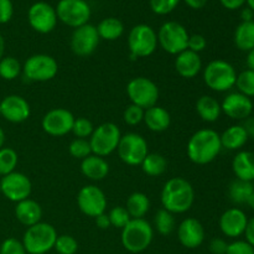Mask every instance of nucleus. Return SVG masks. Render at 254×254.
<instances>
[{
    "label": "nucleus",
    "instance_id": "obj_1",
    "mask_svg": "<svg viewBox=\"0 0 254 254\" xmlns=\"http://www.w3.org/2000/svg\"><path fill=\"white\" fill-rule=\"evenodd\" d=\"M222 150L221 136L213 129H200L189 139L188 153L189 159L197 165H206L215 160Z\"/></svg>",
    "mask_w": 254,
    "mask_h": 254
},
{
    "label": "nucleus",
    "instance_id": "obj_2",
    "mask_svg": "<svg viewBox=\"0 0 254 254\" xmlns=\"http://www.w3.org/2000/svg\"><path fill=\"white\" fill-rule=\"evenodd\" d=\"M160 200L163 208L174 215H180L188 212L192 207L195 191L188 180L183 178H173L164 185Z\"/></svg>",
    "mask_w": 254,
    "mask_h": 254
},
{
    "label": "nucleus",
    "instance_id": "obj_3",
    "mask_svg": "<svg viewBox=\"0 0 254 254\" xmlns=\"http://www.w3.org/2000/svg\"><path fill=\"white\" fill-rule=\"evenodd\" d=\"M154 228L144 218H131L122 230V245L128 252L141 253L151 245Z\"/></svg>",
    "mask_w": 254,
    "mask_h": 254
},
{
    "label": "nucleus",
    "instance_id": "obj_4",
    "mask_svg": "<svg viewBox=\"0 0 254 254\" xmlns=\"http://www.w3.org/2000/svg\"><path fill=\"white\" fill-rule=\"evenodd\" d=\"M57 237L59 236L54 226L39 222L27 227L22 238V245L29 254H46L54 250Z\"/></svg>",
    "mask_w": 254,
    "mask_h": 254
},
{
    "label": "nucleus",
    "instance_id": "obj_5",
    "mask_svg": "<svg viewBox=\"0 0 254 254\" xmlns=\"http://www.w3.org/2000/svg\"><path fill=\"white\" fill-rule=\"evenodd\" d=\"M237 72L230 62L225 60H213L203 69V81L206 86L215 92H227L236 86Z\"/></svg>",
    "mask_w": 254,
    "mask_h": 254
},
{
    "label": "nucleus",
    "instance_id": "obj_6",
    "mask_svg": "<svg viewBox=\"0 0 254 254\" xmlns=\"http://www.w3.org/2000/svg\"><path fill=\"white\" fill-rule=\"evenodd\" d=\"M121 138V129L118 128L117 124L111 123V122L101 124L94 128L93 133L89 138L92 154L102 156V158L111 155L118 148Z\"/></svg>",
    "mask_w": 254,
    "mask_h": 254
},
{
    "label": "nucleus",
    "instance_id": "obj_7",
    "mask_svg": "<svg viewBox=\"0 0 254 254\" xmlns=\"http://www.w3.org/2000/svg\"><path fill=\"white\" fill-rule=\"evenodd\" d=\"M128 46L131 60L149 57L154 54L158 46V35L149 25L139 24L129 32Z\"/></svg>",
    "mask_w": 254,
    "mask_h": 254
},
{
    "label": "nucleus",
    "instance_id": "obj_8",
    "mask_svg": "<svg viewBox=\"0 0 254 254\" xmlns=\"http://www.w3.org/2000/svg\"><path fill=\"white\" fill-rule=\"evenodd\" d=\"M158 44L170 55H179L188 50L189 32L176 21H168L160 27L158 34Z\"/></svg>",
    "mask_w": 254,
    "mask_h": 254
},
{
    "label": "nucleus",
    "instance_id": "obj_9",
    "mask_svg": "<svg viewBox=\"0 0 254 254\" xmlns=\"http://www.w3.org/2000/svg\"><path fill=\"white\" fill-rule=\"evenodd\" d=\"M25 78L32 82L51 81L59 72L57 61L50 55L37 54L29 57L22 66Z\"/></svg>",
    "mask_w": 254,
    "mask_h": 254
},
{
    "label": "nucleus",
    "instance_id": "obj_10",
    "mask_svg": "<svg viewBox=\"0 0 254 254\" xmlns=\"http://www.w3.org/2000/svg\"><path fill=\"white\" fill-rule=\"evenodd\" d=\"M127 94L131 104H135L143 109H148L156 106L159 99V88L150 78L135 77L129 81L127 86Z\"/></svg>",
    "mask_w": 254,
    "mask_h": 254
},
{
    "label": "nucleus",
    "instance_id": "obj_11",
    "mask_svg": "<svg viewBox=\"0 0 254 254\" xmlns=\"http://www.w3.org/2000/svg\"><path fill=\"white\" fill-rule=\"evenodd\" d=\"M117 151L121 160L127 165H140L149 154L148 143L140 134L127 133L122 135Z\"/></svg>",
    "mask_w": 254,
    "mask_h": 254
},
{
    "label": "nucleus",
    "instance_id": "obj_12",
    "mask_svg": "<svg viewBox=\"0 0 254 254\" xmlns=\"http://www.w3.org/2000/svg\"><path fill=\"white\" fill-rule=\"evenodd\" d=\"M55 10L57 19L74 29L88 24L91 17V7L86 0H60Z\"/></svg>",
    "mask_w": 254,
    "mask_h": 254
},
{
    "label": "nucleus",
    "instance_id": "obj_13",
    "mask_svg": "<svg viewBox=\"0 0 254 254\" xmlns=\"http://www.w3.org/2000/svg\"><path fill=\"white\" fill-rule=\"evenodd\" d=\"M77 205L82 213L94 217L106 212L107 197L103 191L94 185L83 186L77 195Z\"/></svg>",
    "mask_w": 254,
    "mask_h": 254
},
{
    "label": "nucleus",
    "instance_id": "obj_14",
    "mask_svg": "<svg viewBox=\"0 0 254 254\" xmlns=\"http://www.w3.org/2000/svg\"><path fill=\"white\" fill-rule=\"evenodd\" d=\"M0 190L7 200L17 203L29 198V196L31 195L32 185L30 179L25 174L14 171L9 175L2 176L0 181Z\"/></svg>",
    "mask_w": 254,
    "mask_h": 254
},
{
    "label": "nucleus",
    "instance_id": "obj_15",
    "mask_svg": "<svg viewBox=\"0 0 254 254\" xmlns=\"http://www.w3.org/2000/svg\"><path fill=\"white\" fill-rule=\"evenodd\" d=\"M74 116L64 108H55L47 112L41 122L45 133L51 136H64L71 133Z\"/></svg>",
    "mask_w": 254,
    "mask_h": 254
},
{
    "label": "nucleus",
    "instance_id": "obj_16",
    "mask_svg": "<svg viewBox=\"0 0 254 254\" xmlns=\"http://www.w3.org/2000/svg\"><path fill=\"white\" fill-rule=\"evenodd\" d=\"M29 24L40 34H49L57 24L56 10L45 1H37L31 5L27 12Z\"/></svg>",
    "mask_w": 254,
    "mask_h": 254
},
{
    "label": "nucleus",
    "instance_id": "obj_17",
    "mask_svg": "<svg viewBox=\"0 0 254 254\" xmlns=\"http://www.w3.org/2000/svg\"><path fill=\"white\" fill-rule=\"evenodd\" d=\"M99 35L97 27L91 24L77 27L71 37V50L77 56H89L96 51L99 44Z\"/></svg>",
    "mask_w": 254,
    "mask_h": 254
},
{
    "label": "nucleus",
    "instance_id": "obj_18",
    "mask_svg": "<svg viewBox=\"0 0 254 254\" xmlns=\"http://www.w3.org/2000/svg\"><path fill=\"white\" fill-rule=\"evenodd\" d=\"M221 109L228 118L235 121H245L252 114L253 102L250 97L240 92H233L225 97L221 103Z\"/></svg>",
    "mask_w": 254,
    "mask_h": 254
},
{
    "label": "nucleus",
    "instance_id": "obj_19",
    "mask_svg": "<svg viewBox=\"0 0 254 254\" xmlns=\"http://www.w3.org/2000/svg\"><path fill=\"white\" fill-rule=\"evenodd\" d=\"M0 112L2 118L10 123H22L27 121L31 114L30 104L24 97L11 94L0 102Z\"/></svg>",
    "mask_w": 254,
    "mask_h": 254
},
{
    "label": "nucleus",
    "instance_id": "obj_20",
    "mask_svg": "<svg viewBox=\"0 0 254 254\" xmlns=\"http://www.w3.org/2000/svg\"><path fill=\"white\" fill-rule=\"evenodd\" d=\"M178 238L185 248L195 250L205 241V228L196 218H185L178 227Z\"/></svg>",
    "mask_w": 254,
    "mask_h": 254
},
{
    "label": "nucleus",
    "instance_id": "obj_21",
    "mask_svg": "<svg viewBox=\"0 0 254 254\" xmlns=\"http://www.w3.org/2000/svg\"><path fill=\"white\" fill-rule=\"evenodd\" d=\"M248 217L241 208L232 207L222 213L220 217V230L226 237L237 238L245 235Z\"/></svg>",
    "mask_w": 254,
    "mask_h": 254
},
{
    "label": "nucleus",
    "instance_id": "obj_22",
    "mask_svg": "<svg viewBox=\"0 0 254 254\" xmlns=\"http://www.w3.org/2000/svg\"><path fill=\"white\" fill-rule=\"evenodd\" d=\"M175 68L176 72L184 78H193L202 69V61H201L200 55L190 51V50L180 52L179 55H176Z\"/></svg>",
    "mask_w": 254,
    "mask_h": 254
},
{
    "label": "nucleus",
    "instance_id": "obj_23",
    "mask_svg": "<svg viewBox=\"0 0 254 254\" xmlns=\"http://www.w3.org/2000/svg\"><path fill=\"white\" fill-rule=\"evenodd\" d=\"M15 216L21 225L31 227V226L41 222L42 208L36 201L26 198V200H22L16 203Z\"/></svg>",
    "mask_w": 254,
    "mask_h": 254
},
{
    "label": "nucleus",
    "instance_id": "obj_24",
    "mask_svg": "<svg viewBox=\"0 0 254 254\" xmlns=\"http://www.w3.org/2000/svg\"><path fill=\"white\" fill-rule=\"evenodd\" d=\"M81 171L87 179L93 181H101L107 178L109 173V164L102 156L91 154L81 163Z\"/></svg>",
    "mask_w": 254,
    "mask_h": 254
},
{
    "label": "nucleus",
    "instance_id": "obj_25",
    "mask_svg": "<svg viewBox=\"0 0 254 254\" xmlns=\"http://www.w3.org/2000/svg\"><path fill=\"white\" fill-rule=\"evenodd\" d=\"M143 122L146 124L149 130L161 133V131H165L170 127L171 117L170 113L165 108L154 106L151 108L145 109Z\"/></svg>",
    "mask_w": 254,
    "mask_h": 254
},
{
    "label": "nucleus",
    "instance_id": "obj_26",
    "mask_svg": "<svg viewBox=\"0 0 254 254\" xmlns=\"http://www.w3.org/2000/svg\"><path fill=\"white\" fill-rule=\"evenodd\" d=\"M232 170L236 178L240 180L251 181L254 180V153L242 150L236 154L232 161Z\"/></svg>",
    "mask_w": 254,
    "mask_h": 254
},
{
    "label": "nucleus",
    "instance_id": "obj_27",
    "mask_svg": "<svg viewBox=\"0 0 254 254\" xmlns=\"http://www.w3.org/2000/svg\"><path fill=\"white\" fill-rule=\"evenodd\" d=\"M195 108L198 117L207 123H213V122L218 121L221 113H222L221 103L212 96H201L196 101Z\"/></svg>",
    "mask_w": 254,
    "mask_h": 254
},
{
    "label": "nucleus",
    "instance_id": "obj_28",
    "mask_svg": "<svg viewBox=\"0 0 254 254\" xmlns=\"http://www.w3.org/2000/svg\"><path fill=\"white\" fill-rule=\"evenodd\" d=\"M220 136L222 148L227 149V150H240L241 148L246 145V143L250 139L245 128L241 124L231 126Z\"/></svg>",
    "mask_w": 254,
    "mask_h": 254
},
{
    "label": "nucleus",
    "instance_id": "obj_29",
    "mask_svg": "<svg viewBox=\"0 0 254 254\" xmlns=\"http://www.w3.org/2000/svg\"><path fill=\"white\" fill-rule=\"evenodd\" d=\"M254 191V185L251 181L236 179L228 186V197L236 205L247 203Z\"/></svg>",
    "mask_w": 254,
    "mask_h": 254
},
{
    "label": "nucleus",
    "instance_id": "obj_30",
    "mask_svg": "<svg viewBox=\"0 0 254 254\" xmlns=\"http://www.w3.org/2000/svg\"><path fill=\"white\" fill-rule=\"evenodd\" d=\"M235 45L241 51L254 49V21H242L235 31Z\"/></svg>",
    "mask_w": 254,
    "mask_h": 254
},
{
    "label": "nucleus",
    "instance_id": "obj_31",
    "mask_svg": "<svg viewBox=\"0 0 254 254\" xmlns=\"http://www.w3.org/2000/svg\"><path fill=\"white\" fill-rule=\"evenodd\" d=\"M127 211L131 218H144L150 208V200L143 192H134L127 200Z\"/></svg>",
    "mask_w": 254,
    "mask_h": 254
},
{
    "label": "nucleus",
    "instance_id": "obj_32",
    "mask_svg": "<svg viewBox=\"0 0 254 254\" xmlns=\"http://www.w3.org/2000/svg\"><path fill=\"white\" fill-rule=\"evenodd\" d=\"M99 39L107 40V41H114L119 39L124 32V25L121 20L116 17H107L102 20L97 26Z\"/></svg>",
    "mask_w": 254,
    "mask_h": 254
},
{
    "label": "nucleus",
    "instance_id": "obj_33",
    "mask_svg": "<svg viewBox=\"0 0 254 254\" xmlns=\"http://www.w3.org/2000/svg\"><path fill=\"white\" fill-rule=\"evenodd\" d=\"M140 165L144 173H145L148 176H151V178L163 175V174L166 171V169H168L166 159L164 158L161 154H158V153L148 154Z\"/></svg>",
    "mask_w": 254,
    "mask_h": 254
},
{
    "label": "nucleus",
    "instance_id": "obj_34",
    "mask_svg": "<svg viewBox=\"0 0 254 254\" xmlns=\"http://www.w3.org/2000/svg\"><path fill=\"white\" fill-rule=\"evenodd\" d=\"M154 227L161 236H170L176 227L174 213L169 212L165 208L159 210L154 217Z\"/></svg>",
    "mask_w": 254,
    "mask_h": 254
},
{
    "label": "nucleus",
    "instance_id": "obj_35",
    "mask_svg": "<svg viewBox=\"0 0 254 254\" xmlns=\"http://www.w3.org/2000/svg\"><path fill=\"white\" fill-rule=\"evenodd\" d=\"M21 64L15 57L6 56L0 60V77L2 79L12 81V79H15L21 73Z\"/></svg>",
    "mask_w": 254,
    "mask_h": 254
},
{
    "label": "nucleus",
    "instance_id": "obj_36",
    "mask_svg": "<svg viewBox=\"0 0 254 254\" xmlns=\"http://www.w3.org/2000/svg\"><path fill=\"white\" fill-rule=\"evenodd\" d=\"M17 153L11 148L0 149V175L5 176L14 173L17 165Z\"/></svg>",
    "mask_w": 254,
    "mask_h": 254
},
{
    "label": "nucleus",
    "instance_id": "obj_37",
    "mask_svg": "<svg viewBox=\"0 0 254 254\" xmlns=\"http://www.w3.org/2000/svg\"><path fill=\"white\" fill-rule=\"evenodd\" d=\"M236 87L238 88V92L245 96L252 98L254 97V71L253 69H245L237 74L236 79Z\"/></svg>",
    "mask_w": 254,
    "mask_h": 254
},
{
    "label": "nucleus",
    "instance_id": "obj_38",
    "mask_svg": "<svg viewBox=\"0 0 254 254\" xmlns=\"http://www.w3.org/2000/svg\"><path fill=\"white\" fill-rule=\"evenodd\" d=\"M54 250H56L59 254H76L78 251V243L72 236L62 235L57 237Z\"/></svg>",
    "mask_w": 254,
    "mask_h": 254
},
{
    "label": "nucleus",
    "instance_id": "obj_39",
    "mask_svg": "<svg viewBox=\"0 0 254 254\" xmlns=\"http://www.w3.org/2000/svg\"><path fill=\"white\" fill-rule=\"evenodd\" d=\"M68 151L73 158L83 160L84 158H87V156L92 154L91 144H89V140H87V139L76 138L69 144Z\"/></svg>",
    "mask_w": 254,
    "mask_h": 254
},
{
    "label": "nucleus",
    "instance_id": "obj_40",
    "mask_svg": "<svg viewBox=\"0 0 254 254\" xmlns=\"http://www.w3.org/2000/svg\"><path fill=\"white\" fill-rule=\"evenodd\" d=\"M109 221H111V226L116 228H121L123 230L127 225L129 223V221L131 220V217L129 216L128 211L123 206H117L111 210V212L108 213Z\"/></svg>",
    "mask_w": 254,
    "mask_h": 254
},
{
    "label": "nucleus",
    "instance_id": "obj_41",
    "mask_svg": "<svg viewBox=\"0 0 254 254\" xmlns=\"http://www.w3.org/2000/svg\"><path fill=\"white\" fill-rule=\"evenodd\" d=\"M93 130H94L93 123H92L89 119L83 118V117L74 119L73 127H72V133H73L77 138L79 139L91 138Z\"/></svg>",
    "mask_w": 254,
    "mask_h": 254
},
{
    "label": "nucleus",
    "instance_id": "obj_42",
    "mask_svg": "<svg viewBox=\"0 0 254 254\" xmlns=\"http://www.w3.org/2000/svg\"><path fill=\"white\" fill-rule=\"evenodd\" d=\"M144 113H145V109L140 108V107L135 106V104H130L126 108L123 114L124 122H126L128 126H138L143 122L144 119Z\"/></svg>",
    "mask_w": 254,
    "mask_h": 254
},
{
    "label": "nucleus",
    "instance_id": "obj_43",
    "mask_svg": "<svg viewBox=\"0 0 254 254\" xmlns=\"http://www.w3.org/2000/svg\"><path fill=\"white\" fill-rule=\"evenodd\" d=\"M180 0H150V7L155 14L166 15L173 11Z\"/></svg>",
    "mask_w": 254,
    "mask_h": 254
},
{
    "label": "nucleus",
    "instance_id": "obj_44",
    "mask_svg": "<svg viewBox=\"0 0 254 254\" xmlns=\"http://www.w3.org/2000/svg\"><path fill=\"white\" fill-rule=\"evenodd\" d=\"M0 254H27V252L19 240L7 238L0 246Z\"/></svg>",
    "mask_w": 254,
    "mask_h": 254
},
{
    "label": "nucleus",
    "instance_id": "obj_45",
    "mask_svg": "<svg viewBox=\"0 0 254 254\" xmlns=\"http://www.w3.org/2000/svg\"><path fill=\"white\" fill-rule=\"evenodd\" d=\"M226 254H254V247L247 241H235L228 245Z\"/></svg>",
    "mask_w": 254,
    "mask_h": 254
},
{
    "label": "nucleus",
    "instance_id": "obj_46",
    "mask_svg": "<svg viewBox=\"0 0 254 254\" xmlns=\"http://www.w3.org/2000/svg\"><path fill=\"white\" fill-rule=\"evenodd\" d=\"M206 46H207V41H206L205 36H202V35L195 34L189 36L188 50H190V51L200 54L201 51L206 49Z\"/></svg>",
    "mask_w": 254,
    "mask_h": 254
},
{
    "label": "nucleus",
    "instance_id": "obj_47",
    "mask_svg": "<svg viewBox=\"0 0 254 254\" xmlns=\"http://www.w3.org/2000/svg\"><path fill=\"white\" fill-rule=\"evenodd\" d=\"M14 14L11 0H0V24H6Z\"/></svg>",
    "mask_w": 254,
    "mask_h": 254
},
{
    "label": "nucleus",
    "instance_id": "obj_48",
    "mask_svg": "<svg viewBox=\"0 0 254 254\" xmlns=\"http://www.w3.org/2000/svg\"><path fill=\"white\" fill-rule=\"evenodd\" d=\"M227 247L228 243L225 240H222V238H213L210 242V246H208L210 252L212 254H226Z\"/></svg>",
    "mask_w": 254,
    "mask_h": 254
},
{
    "label": "nucleus",
    "instance_id": "obj_49",
    "mask_svg": "<svg viewBox=\"0 0 254 254\" xmlns=\"http://www.w3.org/2000/svg\"><path fill=\"white\" fill-rule=\"evenodd\" d=\"M245 236H246V241L254 247V217L251 218V220H248L247 227H246V231H245Z\"/></svg>",
    "mask_w": 254,
    "mask_h": 254
},
{
    "label": "nucleus",
    "instance_id": "obj_50",
    "mask_svg": "<svg viewBox=\"0 0 254 254\" xmlns=\"http://www.w3.org/2000/svg\"><path fill=\"white\" fill-rule=\"evenodd\" d=\"M96 225H97V227H99L101 230H107V228L111 227V221H109L108 215L104 212V213H102V215L97 216Z\"/></svg>",
    "mask_w": 254,
    "mask_h": 254
},
{
    "label": "nucleus",
    "instance_id": "obj_51",
    "mask_svg": "<svg viewBox=\"0 0 254 254\" xmlns=\"http://www.w3.org/2000/svg\"><path fill=\"white\" fill-rule=\"evenodd\" d=\"M242 127L245 128L246 133H247L248 138L254 139V117H248V118L245 119Z\"/></svg>",
    "mask_w": 254,
    "mask_h": 254
},
{
    "label": "nucleus",
    "instance_id": "obj_52",
    "mask_svg": "<svg viewBox=\"0 0 254 254\" xmlns=\"http://www.w3.org/2000/svg\"><path fill=\"white\" fill-rule=\"evenodd\" d=\"M221 4L228 10H236L240 9L243 4L246 2V0H220Z\"/></svg>",
    "mask_w": 254,
    "mask_h": 254
},
{
    "label": "nucleus",
    "instance_id": "obj_53",
    "mask_svg": "<svg viewBox=\"0 0 254 254\" xmlns=\"http://www.w3.org/2000/svg\"><path fill=\"white\" fill-rule=\"evenodd\" d=\"M186 4L189 5L190 7H192V9H202L203 6L206 5V2H207V0H185Z\"/></svg>",
    "mask_w": 254,
    "mask_h": 254
},
{
    "label": "nucleus",
    "instance_id": "obj_54",
    "mask_svg": "<svg viewBox=\"0 0 254 254\" xmlns=\"http://www.w3.org/2000/svg\"><path fill=\"white\" fill-rule=\"evenodd\" d=\"M253 10H251L250 7L247 9H243L241 12V17H242L243 21H253Z\"/></svg>",
    "mask_w": 254,
    "mask_h": 254
},
{
    "label": "nucleus",
    "instance_id": "obj_55",
    "mask_svg": "<svg viewBox=\"0 0 254 254\" xmlns=\"http://www.w3.org/2000/svg\"><path fill=\"white\" fill-rule=\"evenodd\" d=\"M246 62H247L248 69H253L254 71V49L251 50V51H248L247 60H246Z\"/></svg>",
    "mask_w": 254,
    "mask_h": 254
},
{
    "label": "nucleus",
    "instance_id": "obj_56",
    "mask_svg": "<svg viewBox=\"0 0 254 254\" xmlns=\"http://www.w3.org/2000/svg\"><path fill=\"white\" fill-rule=\"evenodd\" d=\"M4 51H5V41H4V37H2L1 34H0V60L4 57Z\"/></svg>",
    "mask_w": 254,
    "mask_h": 254
},
{
    "label": "nucleus",
    "instance_id": "obj_57",
    "mask_svg": "<svg viewBox=\"0 0 254 254\" xmlns=\"http://www.w3.org/2000/svg\"><path fill=\"white\" fill-rule=\"evenodd\" d=\"M4 143H5V134H4V130L1 129V127H0V149L2 148Z\"/></svg>",
    "mask_w": 254,
    "mask_h": 254
},
{
    "label": "nucleus",
    "instance_id": "obj_58",
    "mask_svg": "<svg viewBox=\"0 0 254 254\" xmlns=\"http://www.w3.org/2000/svg\"><path fill=\"white\" fill-rule=\"evenodd\" d=\"M247 205L250 206V207L252 208V210L254 211V191H253V193H252V195H251V197H250V200H248Z\"/></svg>",
    "mask_w": 254,
    "mask_h": 254
},
{
    "label": "nucleus",
    "instance_id": "obj_59",
    "mask_svg": "<svg viewBox=\"0 0 254 254\" xmlns=\"http://www.w3.org/2000/svg\"><path fill=\"white\" fill-rule=\"evenodd\" d=\"M246 1H247V4H248V6H250V9L253 10V11H254V0H246Z\"/></svg>",
    "mask_w": 254,
    "mask_h": 254
},
{
    "label": "nucleus",
    "instance_id": "obj_60",
    "mask_svg": "<svg viewBox=\"0 0 254 254\" xmlns=\"http://www.w3.org/2000/svg\"><path fill=\"white\" fill-rule=\"evenodd\" d=\"M0 116H1V112H0Z\"/></svg>",
    "mask_w": 254,
    "mask_h": 254
},
{
    "label": "nucleus",
    "instance_id": "obj_61",
    "mask_svg": "<svg viewBox=\"0 0 254 254\" xmlns=\"http://www.w3.org/2000/svg\"><path fill=\"white\" fill-rule=\"evenodd\" d=\"M253 185H254V180H253Z\"/></svg>",
    "mask_w": 254,
    "mask_h": 254
}]
</instances>
